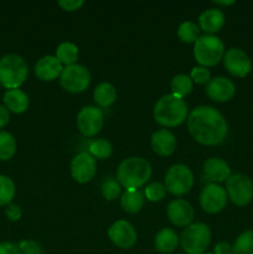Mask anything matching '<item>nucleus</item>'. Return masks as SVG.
<instances>
[{
	"label": "nucleus",
	"mask_w": 253,
	"mask_h": 254,
	"mask_svg": "<svg viewBox=\"0 0 253 254\" xmlns=\"http://www.w3.org/2000/svg\"><path fill=\"white\" fill-rule=\"evenodd\" d=\"M0 254H21L19 246L12 242H1L0 243Z\"/></svg>",
	"instance_id": "obj_38"
},
{
	"label": "nucleus",
	"mask_w": 253,
	"mask_h": 254,
	"mask_svg": "<svg viewBox=\"0 0 253 254\" xmlns=\"http://www.w3.org/2000/svg\"><path fill=\"white\" fill-rule=\"evenodd\" d=\"M227 193L223 188L211 183L202 189L200 193V205L206 212L217 213L226 207Z\"/></svg>",
	"instance_id": "obj_11"
},
{
	"label": "nucleus",
	"mask_w": 253,
	"mask_h": 254,
	"mask_svg": "<svg viewBox=\"0 0 253 254\" xmlns=\"http://www.w3.org/2000/svg\"><path fill=\"white\" fill-rule=\"evenodd\" d=\"M198 27L195 22L192 21H184L183 24L179 26L178 29V36L181 41L188 42L191 44L193 42L195 44L196 40L198 39Z\"/></svg>",
	"instance_id": "obj_31"
},
{
	"label": "nucleus",
	"mask_w": 253,
	"mask_h": 254,
	"mask_svg": "<svg viewBox=\"0 0 253 254\" xmlns=\"http://www.w3.org/2000/svg\"><path fill=\"white\" fill-rule=\"evenodd\" d=\"M15 196V184L9 176L0 175V206L11 203Z\"/></svg>",
	"instance_id": "obj_30"
},
{
	"label": "nucleus",
	"mask_w": 253,
	"mask_h": 254,
	"mask_svg": "<svg viewBox=\"0 0 253 254\" xmlns=\"http://www.w3.org/2000/svg\"><path fill=\"white\" fill-rule=\"evenodd\" d=\"M210 242V227L201 222L188 226L180 237L181 247L188 254H203Z\"/></svg>",
	"instance_id": "obj_6"
},
{
	"label": "nucleus",
	"mask_w": 253,
	"mask_h": 254,
	"mask_svg": "<svg viewBox=\"0 0 253 254\" xmlns=\"http://www.w3.org/2000/svg\"><path fill=\"white\" fill-rule=\"evenodd\" d=\"M89 153L92 154L93 158L107 159L113 153V146H112L111 141L107 139H97L89 144Z\"/></svg>",
	"instance_id": "obj_29"
},
{
	"label": "nucleus",
	"mask_w": 253,
	"mask_h": 254,
	"mask_svg": "<svg viewBox=\"0 0 253 254\" xmlns=\"http://www.w3.org/2000/svg\"><path fill=\"white\" fill-rule=\"evenodd\" d=\"M63 69L61 62L57 60L56 56H47L41 57L35 64V74L37 78L41 81H54L59 76H61V72Z\"/></svg>",
	"instance_id": "obj_17"
},
{
	"label": "nucleus",
	"mask_w": 253,
	"mask_h": 254,
	"mask_svg": "<svg viewBox=\"0 0 253 254\" xmlns=\"http://www.w3.org/2000/svg\"><path fill=\"white\" fill-rule=\"evenodd\" d=\"M97 171L96 160L88 153H79L72 159V178L79 184H86L94 178Z\"/></svg>",
	"instance_id": "obj_14"
},
{
	"label": "nucleus",
	"mask_w": 253,
	"mask_h": 254,
	"mask_svg": "<svg viewBox=\"0 0 253 254\" xmlns=\"http://www.w3.org/2000/svg\"><path fill=\"white\" fill-rule=\"evenodd\" d=\"M151 146L158 155H171L176 149L175 135L168 129H160L151 135Z\"/></svg>",
	"instance_id": "obj_18"
},
{
	"label": "nucleus",
	"mask_w": 253,
	"mask_h": 254,
	"mask_svg": "<svg viewBox=\"0 0 253 254\" xmlns=\"http://www.w3.org/2000/svg\"><path fill=\"white\" fill-rule=\"evenodd\" d=\"M102 193H103L104 198L108 201L114 200L121 193V184L117 183L116 180H106L102 185Z\"/></svg>",
	"instance_id": "obj_33"
},
{
	"label": "nucleus",
	"mask_w": 253,
	"mask_h": 254,
	"mask_svg": "<svg viewBox=\"0 0 253 254\" xmlns=\"http://www.w3.org/2000/svg\"><path fill=\"white\" fill-rule=\"evenodd\" d=\"M4 104L7 108V111L12 113H24L29 108V97L21 89H7L4 93Z\"/></svg>",
	"instance_id": "obj_20"
},
{
	"label": "nucleus",
	"mask_w": 253,
	"mask_h": 254,
	"mask_svg": "<svg viewBox=\"0 0 253 254\" xmlns=\"http://www.w3.org/2000/svg\"><path fill=\"white\" fill-rule=\"evenodd\" d=\"M188 128L192 138L203 145H217L228 133L225 117L211 106L196 107L189 114Z\"/></svg>",
	"instance_id": "obj_1"
},
{
	"label": "nucleus",
	"mask_w": 253,
	"mask_h": 254,
	"mask_svg": "<svg viewBox=\"0 0 253 254\" xmlns=\"http://www.w3.org/2000/svg\"><path fill=\"white\" fill-rule=\"evenodd\" d=\"M26 61L16 54H7L0 59V83L7 89H16L27 78Z\"/></svg>",
	"instance_id": "obj_4"
},
{
	"label": "nucleus",
	"mask_w": 253,
	"mask_h": 254,
	"mask_svg": "<svg viewBox=\"0 0 253 254\" xmlns=\"http://www.w3.org/2000/svg\"><path fill=\"white\" fill-rule=\"evenodd\" d=\"M192 79L188 74H176L173 78V81H171L173 94L176 97H180V98H184L186 94L190 93L192 91Z\"/></svg>",
	"instance_id": "obj_26"
},
{
	"label": "nucleus",
	"mask_w": 253,
	"mask_h": 254,
	"mask_svg": "<svg viewBox=\"0 0 253 254\" xmlns=\"http://www.w3.org/2000/svg\"><path fill=\"white\" fill-rule=\"evenodd\" d=\"M93 99L99 107H109L113 104L117 99L116 87L108 82H102L94 88Z\"/></svg>",
	"instance_id": "obj_23"
},
{
	"label": "nucleus",
	"mask_w": 253,
	"mask_h": 254,
	"mask_svg": "<svg viewBox=\"0 0 253 254\" xmlns=\"http://www.w3.org/2000/svg\"><path fill=\"white\" fill-rule=\"evenodd\" d=\"M193 186V174L184 164H175L168 169L165 175V188L175 196L188 193Z\"/></svg>",
	"instance_id": "obj_7"
},
{
	"label": "nucleus",
	"mask_w": 253,
	"mask_h": 254,
	"mask_svg": "<svg viewBox=\"0 0 253 254\" xmlns=\"http://www.w3.org/2000/svg\"><path fill=\"white\" fill-rule=\"evenodd\" d=\"M198 22L203 31L213 34V32H217L225 24V14L221 10L211 7L201 12L198 16Z\"/></svg>",
	"instance_id": "obj_21"
},
{
	"label": "nucleus",
	"mask_w": 253,
	"mask_h": 254,
	"mask_svg": "<svg viewBox=\"0 0 253 254\" xmlns=\"http://www.w3.org/2000/svg\"><path fill=\"white\" fill-rule=\"evenodd\" d=\"M213 252H215V254H233V250H232V246H231L230 243L221 242L215 246Z\"/></svg>",
	"instance_id": "obj_39"
},
{
	"label": "nucleus",
	"mask_w": 253,
	"mask_h": 254,
	"mask_svg": "<svg viewBox=\"0 0 253 254\" xmlns=\"http://www.w3.org/2000/svg\"><path fill=\"white\" fill-rule=\"evenodd\" d=\"M191 79L196 83H208L211 79V73L206 67H193L191 69Z\"/></svg>",
	"instance_id": "obj_34"
},
{
	"label": "nucleus",
	"mask_w": 253,
	"mask_h": 254,
	"mask_svg": "<svg viewBox=\"0 0 253 254\" xmlns=\"http://www.w3.org/2000/svg\"><path fill=\"white\" fill-rule=\"evenodd\" d=\"M108 237L117 247L129 250L136 243V231L128 221H116L108 230Z\"/></svg>",
	"instance_id": "obj_13"
},
{
	"label": "nucleus",
	"mask_w": 253,
	"mask_h": 254,
	"mask_svg": "<svg viewBox=\"0 0 253 254\" xmlns=\"http://www.w3.org/2000/svg\"><path fill=\"white\" fill-rule=\"evenodd\" d=\"M17 246L21 254H44L41 245L35 241H21Z\"/></svg>",
	"instance_id": "obj_35"
},
{
	"label": "nucleus",
	"mask_w": 253,
	"mask_h": 254,
	"mask_svg": "<svg viewBox=\"0 0 253 254\" xmlns=\"http://www.w3.org/2000/svg\"><path fill=\"white\" fill-rule=\"evenodd\" d=\"M203 254H212V253H203Z\"/></svg>",
	"instance_id": "obj_42"
},
{
	"label": "nucleus",
	"mask_w": 253,
	"mask_h": 254,
	"mask_svg": "<svg viewBox=\"0 0 253 254\" xmlns=\"http://www.w3.org/2000/svg\"><path fill=\"white\" fill-rule=\"evenodd\" d=\"M232 250L233 254H253V228L238 236Z\"/></svg>",
	"instance_id": "obj_28"
},
{
	"label": "nucleus",
	"mask_w": 253,
	"mask_h": 254,
	"mask_svg": "<svg viewBox=\"0 0 253 254\" xmlns=\"http://www.w3.org/2000/svg\"><path fill=\"white\" fill-rule=\"evenodd\" d=\"M179 237L171 228H163L155 236V248L160 253L168 254L175 251L178 247Z\"/></svg>",
	"instance_id": "obj_22"
},
{
	"label": "nucleus",
	"mask_w": 253,
	"mask_h": 254,
	"mask_svg": "<svg viewBox=\"0 0 253 254\" xmlns=\"http://www.w3.org/2000/svg\"><path fill=\"white\" fill-rule=\"evenodd\" d=\"M223 64L226 69L235 77H246L252 69V62L243 50L232 47L227 50L223 56Z\"/></svg>",
	"instance_id": "obj_12"
},
{
	"label": "nucleus",
	"mask_w": 253,
	"mask_h": 254,
	"mask_svg": "<svg viewBox=\"0 0 253 254\" xmlns=\"http://www.w3.org/2000/svg\"><path fill=\"white\" fill-rule=\"evenodd\" d=\"M84 4L83 0H60L59 5L63 7L67 11H73V10L79 9Z\"/></svg>",
	"instance_id": "obj_37"
},
{
	"label": "nucleus",
	"mask_w": 253,
	"mask_h": 254,
	"mask_svg": "<svg viewBox=\"0 0 253 254\" xmlns=\"http://www.w3.org/2000/svg\"><path fill=\"white\" fill-rule=\"evenodd\" d=\"M61 86L72 93H79L87 89L91 82V73L88 68L82 64H74L66 66L60 76Z\"/></svg>",
	"instance_id": "obj_9"
},
{
	"label": "nucleus",
	"mask_w": 253,
	"mask_h": 254,
	"mask_svg": "<svg viewBox=\"0 0 253 254\" xmlns=\"http://www.w3.org/2000/svg\"><path fill=\"white\" fill-rule=\"evenodd\" d=\"M166 213H168V217L171 221V223L179 226V227L190 226V223L193 220V215H195L192 206L188 201L180 200V198L171 201L169 203Z\"/></svg>",
	"instance_id": "obj_15"
},
{
	"label": "nucleus",
	"mask_w": 253,
	"mask_h": 254,
	"mask_svg": "<svg viewBox=\"0 0 253 254\" xmlns=\"http://www.w3.org/2000/svg\"><path fill=\"white\" fill-rule=\"evenodd\" d=\"M166 193V188L161 183H151L145 188V196L149 201L158 202L163 200Z\"/></svg>",
	"instance_id": "obj_32"
},
{
	"label": "nucleus",
	"mask_w": 253,
	"mask_h": 254,
	"mask_svg": "<svg viewBox=\"0 0 253 254\" xmlns=\"http://www.w3.org/2000/svg\"><path fill=\"white\" fill-rule=\"evenodd\" d=\"M213 2L217 5H232L235 4V1L233 0H230V1H220V0H213Z\"/></svg>",
	"instance_id": "obj_41"
},
{
	"label": "nucleus",
	"mask_w": 253,
	"mask_h": 254,
	"mask_svg": "<svg viewBox=\"0 0 253 254\" xmlns=\"http://www.w3.org/2000/svg\"><path fill=\"white\" fill-rule=\"evenodd\" d=\"M188 117V104L184 98L165 94L154 107V119L164 127H176L184 123Z\"/></svg>",
	"instance_id": "obj_3"
},
{
	"label": "nucleus",
	"mask_w": 253,
	"mask_h": 254,
	"mask_svg": "<svg viewBox=\"0 0 253 254\" xmlns=\"http://www.w3.org/2000/svg\"><path fill=\"white\" fill-rule=\"evenodd\" d=\"M5 215L10 221H19L21 218L22 212L19 206L15 205V203H9L5 208Z\"/></svg>",
	"instance_id": "obj_36"
},
{
	"label": "nucleus",
	"mask_w": 253,
	"mask_h": 254,
	"mask_svg": "<svg viewBox=\"0 0 253 254\" xmlns=\"http://www.w3.org/2000/svg\"><path fill=\"white\" fill-rule=\"evenodd\" d=\"M10 121V112L5 106H0V128L6 126Z\"/></svg>",
	"instance_id": "obj_40"
},
{
	"label": "nucleus",
	"mask_w": 253,
	"mask_h": 254,
	"mask_svg": "<svg viewBox=\"0 0 253 254\" xmlns=\"http://www.w3.org/2000/svg\"><path fill=\"white\" fill-rule=\"evenodd\" d=\"M193 56L202 67L215 66L225 56V45L215 35H202L193 45Z\"/></svg>",
	"instance_id": "obj_5"
},
{
	"label": "nucleus",
	"mask_w": 253,
	"mask_h": 254,
	"mask_svg": "<svg viewBox=\"0 0 253 254\" xmlns=\"http://www.w3.org/2000/svg\"><path fill=\"white\" fill-rule=\"evenodd\" d=\"M227 197L237 206H246L253 198V183L248 176L235 174L226 181Z\"/></svg>",
	"instance_id": "obj_8"
},
{
	"label": "nucleus",
	"mask_w": 253,
	"mask_h": 254,
	"mask_svg": "<svg viewBox=\"0 0 253 254\" xmlns=\"http://www.w3.org/2000/svg\"><path fill=\"white\" fill-rule=\"evenodd\" d=\"M56 57L62 64H66V66L74 64L78 59V47L73 42H62L57 47Z\"/></svg>",
	"instance_id": "obj_25"
},
{
	"label": "nucleus",
	"mask_w": 253,
	"mask_h": 254,
	"mask_svg": "<svg viewBox=\"0 0 253 254\" xmlns=\"http://www.w3.org/2000/svg\"><path fill=\"white\" fill-rule=\"evenodd\" d=\"M16 151V140L7 131H0V160L6 161L14 156Z\"/></svg>",
	"instance_id": "obj_27"
},
{
	"label": "nucleus",
	"mask_w": 253,
	"mask_h": 254,
	"mask_svg": "<svg viewBox=\"0 0 253 254\" xmlns=\"http://www.w3.org/2000/svg\"><path fill=\"white\" fill-rule=\"evenodd\" d=\"M206 93L212 101L227 102L235 96L236 87L235 83L226 77H215L210 79L206 86Z\"/></svg>",
	"instance_id": "obj_16"
},
{
	"label": "nucleus",
	"mask_w": 253,
	"mask_h": 254,
	"mask_svg": "<svg viewBox=\"0 0 253 254\" xmlns=\"http://www.w3.org/2000/svg\"><path fill=\"white\" fill-rule=\"evenodd\" d=\"M203 173L206 178L216 183L227 181L231 176V169L225 160L220 158H210L203 164Z\"/></svg>",
	"instance_id": "obj_19"
},
{
	"label": "nucleus",
	"mask_w": 253,
	"mask_h": 254,
	"mask_svg": "<svg viewBox=\"0 0 253 254\" xmlns=\"http://www.w3.org/2000/svg\"><path fill=\"white\" fill-rule=\"evenodd\" d=\"M103 112L96 106L83 107L77 114V127L86 136H93L103 127Z\"/></svg>",
	"instance_id": "obj_10"
},
{
	"label": "nucleus",
	"mask_w": 253,
	"mask_h": 254,
	"mask_svg": "<svg viewBox=\"0 0 253 254\" xmlns=\"http://www.w3.org/2000/svg\"><path fill=\"white\" fill-rule=\"evenodd\" d=\"M151 176V165L146 159L140 156L126 158L119 164L117 170V179L119 184L126 190L139 188L144 185Z\"/></svg>",
	"instance_id": "obj_2"
},
{
	"label": "nucleus",
	"mask_w": 253,
	"mask_h": 254,
	"mask_svg": "<svg viewBox=\"0 0 253 254\" xmlns=\"http://www.w3.org/2000/svg\"><path fill=\"white\" fill-rule=\"evenodd\" d=\"M144 205V196L143 193L135 189L126 190V192L122 195L121 206L126 212L136 213L141 210Z\"/></svg>",
	"instance_id": "obj_24"
}]
</instances>
